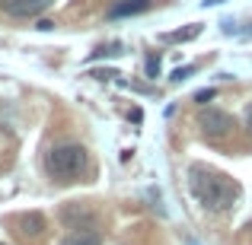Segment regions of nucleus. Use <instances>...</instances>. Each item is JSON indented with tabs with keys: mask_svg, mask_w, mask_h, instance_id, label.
I'll return each instance as SVG.
<instances>
[{
	"mask_svg": "<svg viewBox=\"0 0 252 245\" xmlns=\"http://www.w3.org/2000/svg\"><path fill=\"white\" fill-rule=\"evenodd\" d=\"M55 3V0H6V13L10 16H19V19H29V16H38V13H45L48 6Z\"/></svg>",
	"mask_w": 252,
	"mask_h": 245,
	"instance_id": "nucleus-4",
	"label": "nucleus"
},
{
	"mask_svg": "<svg viewBox=\"0 0 252 245\" xmlns=\"http://www.w3.org/2000/svg\"><path fill=\"white\" fill-rule=\"evenodd\" d=\"M61 220H64V223H74V220H86V223H90L93 214H90L86 207H80V204H67V207L61 210Z\"/></svg>",
	"mask_w": 252,
	"mask_h": 245,
	"instance_id": "nucleus-7",
	"label": "nucleus"
},
{
	"mask_svg": "<svg viewBox=\"0 0 252 245\" xmlns=\"http://www.w3.org/2000/svg\"><path fill=\"white\" fill-rule=\"evenodd\" d=\"M201 35V26H189V29H179L172 32V35H166V42H189V38Z\"/></svg>",
	"mask_w": 252,
	"mask_h": 245,
	"instance_id": "nucleus-9",
	"label": "nucleus"
},
{
	"mask_svg": "<svg viewBox=\"0 0 252 245\" xmlns=\"http://www.w3.org/2000/svg\"><path fill=\"white\" fill-rule=\"evenodd\" d=\"M86 169V150L80 143H61L45 153V172L58 182H74Z\"/></svg>",
	"mask_w": 252,
	"mask_h": 245,
	"instance_id": "nucleus-2",
	"label": "nucleus"
},
{
	"mask_svg": "<svg viewBox=\"0 0 252 245\" xmlns=\"http://www.w3.org/2000/svg\"><path fill=\"white\" fill-rule=\"evenodd\" d=\"M160 74V57H147V77Z\"/></svg>",
	"mask_w": 252,
	"mask_h": 245,
	"instance_id": "nucleus-10",
	"label": "nucleus"
},
{
	"mask_svg": "<svg viewBox=\"0 0 252 245\" xmlns=\"http://www.w3.org/2000/svg\"><path fill=\"white\" fill-rule=\"evenodd\" d=\"M61 245H102V236L93 233V229H77V233H70Z\"/></svg>",
	"mask_w": 252,
	"mask_h": 245,
	"instance_id": "nucleus-6",
	"label": "nucleus"
},
{
	"mask_svg": "<svg viewBox=\"0 0 252 245\" xmlns=\"http://www.w3.org/2000/svg\"><path fill=\"white\" fill-rule=\"evenodd\" d=\"M23 233H32V236H35V233H42V229H45V217L42 214H29V217H23Z\"/></svg>",
	"mask_w": 252,
	"mask_h": 245,
	"instance_id": "nucleus-8",
	"label": "nucleus"
},
{
	"mask_svg": "<svg viewBox=\"0 0 252 245\" xmlns=\"http://www.w3.org/2000/svg\"><path fill=\"white\" fill-rule=\"evenodd\" d=\"M191 70H195V67H179L176 74H172V80H176V83H179V80H185V77H189Z\"/></svg>",
	"mask_w": 252,
	"mask_h": 245,
	"instance_id": "nucleus-12",
	"label": "nucleus"
},
{
	"mask_svg": "<svg viewBox=\"0 0 252 245\" xmlns=\"http://www.w3.org/2000/svg\"><path fill=\"white\" fill-rule=\"evenodd\" d=\"M144 10H150V0H122V3H115L109 10V16L112 19H118V16H134V13H144Z\"/></svg>",
	"mask_w": 252,
	"mask_h": 245,
	"instance_id": "nucleus-5",
	"label": "nucleus"
},
{
	"mask_svg": "<svg viewBox=\"0 0 252 245\" xmlns=\"http://www.w3.org/2000/svg\"><path fill=\"white\" fill-rule=\"evenodd\" d=\"M93 77H96V80H112V77H118V74H115V70H96Z\"/></svg>",
	"mask_w": 252,
	"mask_h": 245,
	"instance_id": "nucleus-13",
	"label": "nucleus"
},
{
	"mask_svg": "<svg viewBox=\"0 0 252 245\" xmlns=\"http://www.w3.org/2000/svg\"><path fill=\"white\" fill-rule=\"evenodd\" d=\"M246 131H249V137H252V105L246 109Z\"/></svg>",
	"mask_w": 252,
	"mask_h": 245,
	"instance_id": "nucleus-14",
	"label": "nucleus"
},
{
	"mask_svg": "<svg viewBox=\"0 0 252 245\" xmlns=\"http://www.w3.org/2000/svg\"><path fill=\"white\" fill-rule=\"evenodd\" d=\"M0 245H3V242H0Z\"/></svg>",
	"mask_w": 252,
	"mask_h": 245,
	"instance_id": "nucleus-16",
	"label": "nucleus"
},
{
	"mask_svg": "<svg viewBox=\"0 0 252 245\" xmlns=\"http://www.w3.org/2000/svg\"><path fill=\"white\" fill-rule=\"evenodd\" d=\"M189 188L198 197V204L208 210H227L240 197V185L223 172L208 169V165H191L189 169Z\"/></svg>",
	"mask_w": 252,
	"mask_h": 245,
	"instance_id": "nucleus-1",
	"label": "nucleus"
},
{
	"mask_svg": "<svg viewBox=\"0 0 252 245\" xmlns=\"http://www.w3.org/2000/svg\"><path fill=\"white\" fill-rule=\"evenodd\" d=\"M214 99V89H201V92H195V102H211Z\"/></svg>",
	"mask_w": 252,
	"mask_h": 245,
	"instance_id": "nucleus-11",
	"label": "nucleus"
},
{
	"mask_svg": "<svg viewBox=\"0 0 252 245\" xmlns=\"http://www.w3.org/2000/svg\"><path fill=\"white\" fill-rule=\"evenodd\" d=\"M0 3H6V0H0Z\"/></svg>",
	"mask_w": 252,
	"mask_h": 245,
	"instance_id": "nucleus-15",
	"label": "nucleus"
},
{
	"mask_svg": "<svg viewBox=\"0 0 252 245\" xmlns=\"http://www.w3.org/2000/svg\"><path fill=\"white\" fill-rule=\"evenodd\" d=\"M198 128L208 137H227L230 131H233V118L220 109H204L201 115H198Z\"/></svg>",
	"mask_w": 252,
	"mask_h": 245,
	"instance_id": "nucleus-3",
	"label": "nucleus"
}]
</instances>
